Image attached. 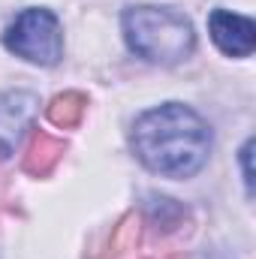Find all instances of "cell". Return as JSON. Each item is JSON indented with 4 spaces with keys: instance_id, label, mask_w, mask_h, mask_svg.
Wrapping results in <instances>:
<instances>
[{
    "instance_id": "6da1fadb",
    "label": "cell",
    "mask_w": 256,
    "mask_h": 259,
    "mask_svg": "<svg viewBox=\"0 0 256 259\" xmlns=\"http://www.w3.org/2000/svg\"><path fill=\"white\" fill-rule=\"evenodd\" d=\"M130 145L139 163L166 178H190L211 154L208 124L181 103H166L136 118Z\"/></svg>"
},
{
    "instance_id": "7a4b0ae2",
    "label": "cell",
    "mask_w": 256,
    "mask_h": 259,
    "mask_svg": "<svg viewBox=\"0 0 256 259\" xmlns=\"http://www.w3.org/2000/svg\"><path fill=\"white\" fill-rule=\"evenodd\" d=\"M124 36L127 46L151 64H181L196 49L193 24L163 6H130L124 12Z\"/></svg>"
},
{
    "instance_id": "3957f363",
    "label": "cell",
    "mask_w": 256,
    "mask_h": 259,
    "mask_svg": "<svg viewBox=\"0 0 256 259\" xmlns=\"http://www.w3.org/2000/svg\"><path fill=\"white\" fill-rule=\"evenodd\" d=\"M3 46L39 66H55L64 55L61 21L49 9H24L3 33Z\"/></svg>"
},
{
    "instance_id": "277c9868",
    "label": "cell",
    "mask_w": 256,
    "mask_h": 259,
    "mask_svg": "<svg viewBox=\"0 0 256 259\" xmlns=\"http://www.w3.org/2000/svg\"><path fill=\"white\" fill-rule=\"evenodd\" d=\"M208 30L217 49L229 58H247L256 49V24L229 9H214L208 15Z\"/></svg>"
},
{
    "instance_id": "5b68a950",
    "label": "cell",
    "mask_w": 256,
    "mask_h": 259,
    "mask_svg": "<svg viewBox=\"0 0 256 259\" xmlns=\"http://www.w3.org/2000/svg\"><path fill=\"white\" fill-rule=\"evenodd\" d=\"M61 157H64V142L55 139V136H49V133H39L36 130L30 136V142H27V151H24L21 166H24V172L36 175V178H46L58 166Z\"/></svg>"
},
{
    "instance_id": "8992f818",
    "label": "cell",
    "mask_w": 256,
    "mask_h": 259,
    "mask_svg": "<svg viewBox=\"0 0 256 259\" xmlns=\"http://www.w3.org/2000/svg\"><path fill=\"white\" fill-rule=\"evenodd\" d=\"M84 106H88V97L84 94H78V91H66L61 97H55L52 103H49V121L55 124V127H75L78 121H81V115H84Z\"/></svg>"
},
{
    "instance_id": "52a82bcc",
    "label": "cell",
    "mask_w": 256,
    "mask_h": 259,
    "mask_svg": "<svg viewBox=\"0 0 256 259\" xmlns=\"http://www.w3.org/2000/svg\"><path fill=\"white\" fill-rule=\"evenodd\" d=\"M139 229H142V220H139L136 214H127V217L115 226V232H112V238H109V244H106V253L97 256V259H118L121 253H127L130 247H136Z\"/></svg>"
},
{
    "instance_id": "ba28073f",
    "label": "cell",
    "mask_w": 256,
    "mask_h": 259,
    "mask_svg": "<svg viewBox=\"0 0 256 259\" xmlns=\"http://www.w3.org/2000/svg\"><path fill=\"white\" fill-rule=\"evenodd\" d=\"M0 199H3V181H0Z\"/></svg>"
}]
</instances>
